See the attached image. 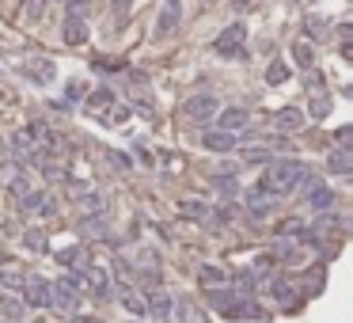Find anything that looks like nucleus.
Masks as SVG:
<instances>
[{
    "mask_svg": "<svg viewBox=\"0 0 353 323\" xmlns=\"http://www.w3.org/2000/svg\"><path fill=\"white\" fill-rule=\"evenodd\" d=\"M23 315V304L19 300H4V320H19Z\"/></svg>",
    "mask_w": 353,
    "mask_h": 323,
    "instance_id": "nucleus-36",
    "label": "nucleus"
},
{
    "mask_svg": "<svg viewBox=\"0 0 353 323\" xmlns=\"http://www.w3.org/2000/svg\"><path fill=\"white\" fill-rule=\"evenodd\" d=\"M327 171L350 175V171H353V152H350V149H334V152L327 156Z\"/></svg>",
    "mask_w": 353,
    "mask_h": 323,
    "instance_id": "nucleus-18",
    "label": "nucleus"
},
{
    "mask_svg": "<svg viewBox=\"0 0 353 323\" xmlns=\"http://www.w3.org/2000/svg\"><path fill=\"white\" fill-rule=\"evenodd\" d=\"M23 282H27V278H23V270H12V266H0V285H4L8 293H19V289H23Z\"/></svg>",
    "mask_w": 353,
    "mask_h": 323,
    "instance_id": "nucleus-20",
    "label": "nucleus"
},
{
    "mask_svg": "<svg viewBox=\"0 0 353 323\" xmlns=\"http://www.w3.org/2000/svg\"><path fill=\"white\" fill-rule=\"evenodd\" d=\"M182 19V0H164V8H160V23H156V34L164 38L167 31H175Z\"/></svg>",
    "mask_w": 353,
    "mask_h": 323,
    "instance_id": "nucleus-10",
    "label": "nucleus"
},
{
    "mask_svg": "<svg viewBox=\"0 0 353 323\" xmlns=\"http://www.w3.org/2000/svg\"><path fill=\"white\" fill-rule=\"evenodd\" d=\"M217 110H221V107H217L213 95H194V99H186V115L194 118V122H209Z\"/></svg>",
    "mask_w": 353,
    "mask_h": 323,
    "instance_id": "nucleus-9",
    "label": "nucleus"
},
{
    "mask_svg": "<svg viewBox=\"0 0 353 323\" xmlns=\"http://www.w3.org/2000/svg\"><path fill=\"white\" fill-rule=\"evenodd\" d=\"M76 206H80V213L95 217V213L107 209V198H103L99 191H91V187H84V191H76Z\"/></svg>",
    "mask_w": 353,
    "mask_h": 323,
    "instance_id": "nucleus-12",
    "label": "nucleus"
},
{
    "mask_svg": "<svg viewBox=\"0 0 353 323\" xmlns=\"http://www.w3.org/2000/svg\"><path fill=\"white\" fill-rule=\"evenodd\" d=\"M145 304H148V315H156V320H171V308H175L171 293L152 289V293H145Z\"/></svg>",
    "mask_w": 353,
    "mask_h": 323,
    "instance_id": "nucleus-8",
    "label": "nucleus"
},
{
    "mask_svg": "<svg viewBox=\"0 0 353 323\" xmlns=\"http://www.w3.org/2000/svg\"><path fill=\"white\" fill-rule=\"evenodd\" d=\"M76 297L80 293H73L65 282H49V300H46V308H58V312H76Z\"/></svg>",
    "mask_w": 353,
    "mask_h": 323,
    "instance_id": "nucleus-5",
    "label": "nucleus"
},
{
    "mask_svg": "<svg viewBox=\"0 0 353 323\" xmlns=\"http://www.w3.org/2000/svg\"><path fill=\"white\" fill-rule=\"evenodd\" d=\"M202 282H206V285H221L224 282V270H221V266H202Z\"/></svg>",
    "mask_w": 353,
    "mask_h": 323,
    "instance_id": "nucleus-27",
    "label": "nucleus"
},
{
    "mask_svg": "<svg viewBox=\"0 0 353 323\" xmlns=\"http://www.w3.org/2000/svg\"><path fill=\"white\" fill-rule=\"evenodd\" d=\"M34 209H38L42 217H53V213H58V202L49 198V194H42V198H38V206H34Z\"/></svg>",
    "mask_w": 353,
    "mask_h": 323,
    "instance_id": "nucleus-32",
    "label": "nucleus"
},
{
    "mask_svg": "<svg viewBox=\"0 0 353 323\" xmlns=\"http://www.w3.org/2000/svg\"><path fill=\"white\" fill-rule=\"evenodd\" d=\"M334 141H338V149H350L353 145V125H342V130L334 133Z\"/></svg>",
    "mask_w": 353,
    "mask_h": 323,
    "instance_id": "nucleus-33",
    "label": "nucleus"
},
{
    "mask_svg": "<svg viewBox=\"0 0 353 323\" xmlns=\"http://www.w3.org/2000/svg\"><path fill=\"white\" fill-rule=\"evenodd\" d=\"M243 38H247V27L243 23H232L221 31V38L213 42V50L221 58H243Z\"/></svg>",
    "mask_w": 353,
    "mask_h": 323,
    "instance_id": "nucleus-3",
    "label": "nucleus"
},
{
    "mask_svg": "<svg viewBox=\"0 0 353 323\" xmlns=\"http://www.w3.org/2000/svg\"><path fill=\"white\" fill-rule=\"evenodd\" d=\"M23 8H27V16H38V12H42V0H23Z\"/></svg>",
    "mask_w": 353,
    "mask_h": 323,
    "instance_id": "nucleus-40",
    "label": "nucleus"
},
{
    "mask_svg": "<svg viewBox=\"0 0 353 323\" xmlns=\"http://www.w3.org/2000/svg\"><path fill=\"white\" fill-rule=\"evenodd\" d=\"M236 133H228V130H206L202 133V149H209V152H232L236 149Z\"/></svg>",
    "mask_w": 353,
    "mask_h": 323,
    "instance_id": "nucleus-6",
    "label": "nucleus"
},
{
    "mask_svg": "<svg viewBox=\"0 0 353 323\" xmlns=\"http://www.w3.org/2000/svg\"><path fill=\"white\" fill-rule=\"evenodd\" d=\"M175 209H179V217H190V221H209V217H213L209 202H197V198H182Z\"/></svg>",
    "mask_w": 353,
    "mask_h": 323,
    "instance_id": "nucleus-17",
    "label": "nucleus"
},
{
    "mask_svg": "<svg viewBox=\"0 0 353 323\" xmlns=\"http://www.w3.org/2000/svg\"><path fill=\"white\" fill-rule=\"evenodd\" d=\"M84 289H88L95 300H110V297H114L110 274L103 270V266H88V270H84Z\"/></svg>",
    "mask_w": 353,
    "mask_h": 323,
    "instance_id": "nucleus-4",
    "label": "nucleus"
},
{
    "mask_svg": "<svg viewBox=\"0 0 353 323\" xmlns=\"http://www.w3.org/2000/svg\"><path fill=\"white\" fill-rule=\"evenodd\" d=\"M84 259H88V255H84V248H61L58 251V263L69 266V270H76V266L84 270Z\"/></svg>",
    "mask_w": 353,
    "mask_h": 323,
    "instance_id": "nucleus-21",
    "label": "nucleus"
},
{
    "mask_svg": "<svg viewBox=\"0 0 353 323\" xmlns=\"http://www.w3.org/2000/svg\"><path fill=\"white\" fill-rule=\"evenodd\" d=\"M118 300H122V304L130 308L133 315H148V304H145V293H137V289H122V293H118Z\"/></svg>",
    "mask_w": 353,
    "mask_h": 323,
    "instance_id": "nucleus-19",
    "label": "nucleus"
},
{
    "mask_svg": "<svg viewBox=\"0 0 353 323\" xmlns=\"http://www.w3.org/2000/svg\"><path fill=\"white\" fill-rule=\"evenodd\" d=\"M273 251H278V259H296V251H300V248H296V243H289V240H281Z\"/></svg>",
    "mask_w": 353,
    "mask_h": 323,
    "instance_id": "nucleus-37",
    "label": "nucleus"
},
{
    "mask_svg": "<svg viewBox=\"0 0 353 323\" xmlns=\"http://www.w3.org/2000/svg\"><path fill=\"white\" fill-rule=\"evenodd\" d=\"M34 323H53V320H34Z\"/></svg>",
    "mask_w": 353,
    "mask_h": 323,
    "instance_id": "nucleus-42",
    "label": "nucleus"
},
{
    "mask_svg": "<svg viewBox=\"0 0 353 323\" xmlns=\"http://www.w3.org/2000/svg\"><path fill=\"white\" fill-rule=\"evenodd\" d=\"M247 122H251V110H243V107H228V110H221V130H228V133L247 130Z\"/></svg>",
    "mask_w": 353,
    "mask_h": 323,
    "instance_id": "nucleus-15",
    "label": "nucleus"
},
{
    "mask_svg": "<svg viewBox=\"0 0 353 323\" xmlns=\"http://www.w3.org/2000/svg\"><path fill=\"white\" fill-rule=\"evenodd\" d=\"M308 110H312V118H327L330 115V99H327V95H315Z\"/></svg>",
    "mask_w": 353,
    "mask_h": 323,
    "instance_id": "nucleus-28",
    "label": "nucleus"
},
{
    "mask_svg": "<svg viewBox=\"0 0 353 323\" xmlns=\"http://www.w3.org/2000/svg\"><path fill=\"white\" fill-rule=\"evenodd\" d=\"M263 160H270V152H266V149H247L243 152V164H263Z\"/></svg>",
    "mask_w": 353,
    "mask_h": 323,
    "instance_id": "nucleus-34",
    "label": "nucleus"
},
{
    "mask_svg": "<svg viewBox=\"0 0 353 323\" xmlns=\"http://www.w3.org/2000/svg\"><path fill=\"white\" fill-rule=\"evenodd\" d=\"M107 103H114V91H110V88H95V91H91V99H88V107H107Z\"/></svg>",
    "mask_w": 353,
    "mask_h": 323,
    "instance_id": "nucleus-26",
    "label": "nucleus"
},
{
    "mask_svg": "<svg viewBox=\"0 0 353 323\" xmlns=\"http://www.w3.org/2000/svg\"><path fill=\"white\" fill-rule=\"evenodd\" d=\"M23 73L31 76L34 84H49L53 76H58V69H53V61H46V58H34V61H27V65H23Z\"/></svg>",
    "mask_w": 353,
    "mask_h": 323,
    "instance_id": "nucleus-14",
    "label": "nucleus"
},
{
    "mask_svg": "<svg viewBox=\"0 0 353 323\" xmlns=\"http://www.w3.org/2000/svg\"><path fill=\"white\" fill-rule=\"evenodd\" d=\"M243 202H247V209L255 217H263V213H270V206H273V194L266 191V187H251V191L243 194Z\"/></svg>",
    "mask_w": 353,
    "mask_h": 323,
    "instance_id": "nucleus-11",
    "label": "nucleus"
},
{
    "mask_svg": "<svg viewBox=\"0 0 353 323\" xmlns=\"http://www.w3.org/2000/svg\"><path fill=\"white\" fill-rule=\"evenodd\" d=\"M23 194H31V182H27V179H12V198H23Z\"/></svg>",
    "mask_w": 353,
    "mask_h": 323,
    "instance_id": "nucleus-35",
    "label": "nucleus"
},
{
    "mask_svg": "<svg viewBox=\"0 0 353 323\" xmlns=\"http://www.w3.org/2000/svg\"><path fill=\"white\" fill-rule=\"evenodd\" d=\"M73 323H103V320H95V315H76Z\"/></svg>",
    "mask_w": 353,
    "mask_h": 323,
    "instance_id": "nucleus-41",
    "label": "nucleus"
},
{
    "mask_svg": "<svg viewBox=\"0 0 353 323\" xmlns=\"http://www.w3.org/2000/svg\"><path fill=\"white\" fill-rule=\"evenodd\" d=\"M304 27H308V34H312V38H323V34L330 31V23H327L323 16H308V19H304Z\"/></svg>",
    "mask_w": 353,
    "mask_h": 323,
    "instance_id": "nucleus-24",
    "label": "nucleus"
},
{
    "mask_svg": "<svg viewBox=\"0 0 353 323\" xmlns=\"http://www.w3.org/2000/svg\"><path fill=\"white\" fill-rule=\"evenodd\" d=\"M308 175H312V171H308L304 160H273V164H266L263 179H258V187H266L273 198H281V194L300 191V182H304Z\"/></svg>",
    "mask_w": 353,
    "mask_h": 323,
    "instance_id": "nucleus-1",
    "label": "nucleus"
},
{
    "mask_svg": "<svg viewBox=\"0 0 353 323\" xmlns=\"http://www.w3.org/2000/svg\"><path fill=\"white\" fill-rule=\"evenodd\" d=\"M61 34H65L69 46H84V42H88V23H84V16H65Z\"/></svg>",
    "mask_w": 353,
    "mask_h": 323,
    "instance_id": "nucleus-13",
    "label": "nucleus"
},
{
    "mask_svg": "<svg viewBox=\"0 0 353 323\" xmlns=\"http://www.w3.org/2000/svg\"><path fill=\"white\" fill-rule=\"evenodd\" d=\"M110 164H114V167H122V171H130V160H125L122 152H110Z\"/></svg>",
    "mask_w": 353,
    "mask_h": 323,
    "instance_id": "nucleus-38",
    "label": "nucleus"
},
{
    "mask_svg": "<svg viewBox=\"0 0 353 323\" xmlns=\"http://www.w3.org/2000/svg\"><path fill=\"white\" fill-rule=\"evenodd\" d=\"M293 61H296L300 69H312V65H315L312 46H308V42H293Z\"/></svg>",
    "mask_w": 353,
    "mask_h": 323,
    "instance_id": "nucleus-22",
    "label": "nucleus"
},
{
    "mask_svg": "<svg viewBox=\"0 0 353 323\" xmlns=\"http://www.w3.org/2000/svg\"><path fill=\"white\" fill-rule=\"evenodd\" d=\"M255 285H258L255 270H243V274H236V293H243V297H247V293L255 289Z\"/></svg>",
    "mask_w": 353,
    "mask_h": 323,
    "instance_id": "nucleus-25",
    "label": "nucleus"
},
{
    "mask_svg": "<svg viewBox=\"0 0 353 323\" xmlns=\"http://www.w3.org/2000/svg\"><path fill=\"white\" fill-rule=\"evenodd\" d=\"M130 4H133V0H114V16H118V19H125V12H130Z\"/></svg>",
    "mask_w": 353,
    "mask_h": 323,
    "instance_id": "nucleus-39",
    "label": "nucleus"
},
{
    "mask_svg": "<svg viewBox=\"0 0 353 323\" xmlns=\"http://www.w3.org/2000/svg\"><path fill=\"white\" fill-rule=\"evenodd\" d=\"M217 191H221L224 198H232V194L239 191V182H236V175H232V179H228V175H221V179H217Z\"/></svg>",
    "mask_w": 353,
    "mask_h": 323,
    "instance_id": "nucleus-30",
    "label": "nucleus"
},
{
    "mask_svg": "<svg viewBox=\"0 0 353 323\" xmlns=\"http://www.w3.org/2000/svg\"><path fill=\"white\" fill-rule=\"evenodd\" d=\"M46 300H49V282L46 278H27L23 282V304L46 308Z\"/></svg>",
    "mask_w": 353,
    "mask_h": 323,
    "instance_id": "nucleus-7",
    "label": "nucleus"
},
{
    "mask_svg": "<svg viewBox=\"0 0 353 323\" xmlns=\"http://www.w3.org/2000/svg\"><path fill=\"white\" fill-rule=\"evenodd\" d=\"M285 80H289V65H285V61H273V65L266 69V84L278 88V84H285Z\"/></svg>",
    "mask_w": 353,
    "mask_h": 323,
    "instance_id": "nucleus-23",
    "label": "nucleus"
},
{
    "mask_svg": "<svg viewBox=\"0 0 353 323\" xmlns=\"http://www.w3.org/2000/svg\"><path fill=\"white\" fill-rule=\"evenodd\" d=\"M273 122H278V130H281V133H296V130H304V110H296V107H281Z\"/></svg>",
    "mask_w": 353,
    "mask_h": 323,
    "instance_id": "nucleus-16",
    "label": "nucleus"
},
{
    "mask_svg": "<svg viewBox=\"0 0 353 323\" xmlns=\"http://www.w3.org/2000/svg\"><path fill=\"white\" fill-rule=\"evenodd\" d=\"M23 248L42 251V248H46V236H42V232H34V228H31V232H23Z\"/></svg>",
    "mask_w": 353,
    "mask_h": 323,
    "instance_id": "nucleus-31",
    "label": "nucleus"
},
{
    "mask_svg": "<svg viewBox=\"0 0 353 323\" xmlns=\"http://www.w3.org/2000/svg\"><path fill=\"white\" fill-rule=\"evenodd\" d=\"M209 304L221 308L224 320H263V315H266L263 308H258L251 297H243V293H213Z\"/></svg>",
    "mask_w": 353,
    "mask_h": 323,
    "instance_id": "nucleus-2",
    "label": "nucleus"
},
{
    "mask_svg": "<svg viewBox=\"0 0 353 323\" xmlns=\"http://www.w3.org/2000/svg\"><path fill=\"white\" fill-rule=\"evenodd\" d=\"M80 228H84V232H88V236H103V217H84V221H80Z\"/></svg>",
    "mask_w": 353,
    "mask_h": 323,
    "instance_id": "nucleus-29",
    "label": "nucleus"
}]
</instances>
